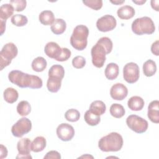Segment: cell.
Wrapping results in <instances>:
<instances>
[{
  "label": "cell",
  "instance_id": "obj_1",
  "mask_svg": "<svg viewBox=\"0 0 159 159\" xmlns=\"http://www.w3.org/2000/svg\"><path fill=\"white\" fill-rule=\"evenodd\" d=\"M112 47V42L109 37L100 38L91 50L93 65L97 68H102L106 61V55L111 52Z\"/></svg>",
  "mask_w": 159,
  "mask_h": 159
},
{
  "label": "cell",
  "instance_id": "obj_2",
  "mask_svg": "<svg viewBox=\"0 0 159 159\" xmlns=\"http://www.w3.org/2000/svg\"><path fill=\"white\" fill-rule=\"evenodd\" d=\"M10 82L21 88L39 89L42 87V79L36 75L25 73L19 70H12L8 75Z\"/></svg>",
  "mask_w": 159,
  "mask_h": 159
},
{
  "label": "cell",
  "instance_id": "obj_3",
  "mask_svg": "<svg viewBox=\"0 0 159 159\" xmlns=\"http://www.w3.org/2000/svg\"><path fill=\"white\" fill-rule=\"evenodd\" d=\"M123 138L117 132H112L102 137L98 142L99 148L105 152H118L123 146Z\"/></svg>",
  "mask_w": 159,
  "mask_h": 159
},
{
  "label": "cell",
  "instance_id": "obj_4",
  "mask_svg": "<svg viewBox=\"0 0 159 159\" xmlns=\"http://www.w3.org/2000/svg\"><path fill=\"white\" fill-rule=\"evenodd\" d=\"M89 29L84 25H78L75 27L70 37L71 46L77 50H83L88 44Z\"/></svg>",
  "mask_w": 159,
  "mask_h": 159
},
{
  "label": "cell",
  "instance_id": "obj_5",
  "mask_svg": "<svg viewBox=\"0 0 159 159\" xmlns=\"http://www.w3.org/2000/svg\"><path fill=\"white\" fill-rule=\"evenodd\" d=\"M132 32L138 35L152 34L155 30V26L152 19L147 16L135 19L131 25Z\"/></svg>",
  "mask_w": 159,
  "mask_h": 159
},
{
  "label": "cell",
  "instance_id": "obj_6",
  "mask_svg": "<svg viewBox=\"0 0 159 159\" xmlns=\"http://www.w3.org/2000/svg\"><path fill=\"white\" fill-rule=\"evenodd\" d=\"M18 49L14 43L9 42L5 44L0 52L1 70L10 65L12 60L16 57Z\"/></svg>",
  "mask_w": 159,
  "mask_h": 159
},
{
  "label": "cell",
  "instance_id": "obj_7",
  "mask_svg": "<svg viewBox=\"0 0 159 159\" xmlns=\"http://www.w3.org/2000/svg\"><path fill=\"white\" fill-rule=\"evenodd\" d=\"M126 124L130 129L137 134H142L146 132L148 127V122L145 119L135 114L127 117Z\"/></svg>",
  "mask_w": 159,
  "mask_h": 159
},
{
  "label": "cell",
  "instance_id": "obj_8",
  "mask_svg": "<svg viewBox=\"0 0 159 159\" xmlns=\"http://www.w3.org/2000/svg\"><path fill=\"white\" fill-rule=\"evenodd\" d=\"M32 129V122L27 117H22L18 120L11 128L12 134L16 137H22L29 133Z\"/></svg>",
  "mask_w": 159,
  "mask_h": 159
},
{
  "label": "cell",
  "instance_id": "obj_9",
  "mask_svg": "<svg viewBox=\"0 0 159 159\" xmlns=\"http://www.w3.org/2000/svg\"><path fill=\"white\" fill-rule=\"evenodd\" d=\"M140 76L139 67L134 62H129L123 68V78L128 83L132 84L138 81Z\"/></svg>",
  "mask_w": 159,
  "mask_h": 159
},
{
  "label": "cell",
  "instance_id": "obj_10",
  "mask_svg": "<svg viewBox=\"0 0 159 159\" xmlns=\"http://www.w3.org/2000/svg\"><path fill=\"white\" fill-rule=\"evenodd\" d=\"M117 21L111 15L106 14L99 18L96 22L97 29L102 32L111 31L116 27Z\"/></svg>",
  "mask_w": 159,
  "mask_h": 159
},
{
  "label": "cell",
  "instance_id": "obj_11",
  "mask_svg": "<svg viewBox=\"0 0 159 159\" xmlns=\"http://www.w3.org/2000/svg\"><path fill=\"white\" fill-rule=\"evenodd\" d=\"M57 135L62 141L67 142L71 140L75 135L73 127L67 123H62L57 128Z\"/></svg>",
  "mask_w": 159,
  "mask_h": 159
},
{
  "label": "cell",
  "instance_id": "obj_12",
  "mask_svg": "<svg viewBox=\"0 0 159 159\" xmlns=\"http://www.w3.org/2000/svg\"><path fill=\"white\" fill-rule=\"evenodd\" d=\"M17 148L19 154L16 158H32L30 155L31 141L28 138L20 139L17 144Z\"/></svg>",
  "mask_w": 159,
  "mask_h": 159
},
{
  "label": "cell",
  "instance_id": "obj_13",
  "mask_svg": "<svg viewBox=\"0 0 159 159\" xmlns=\"http://www.w3.org/2000/svg\"><path fill=\"white\" fill-rule=\"evenodd\" d=\"M128 94V89L127 87L122 83H116L112 86L110 89L111 97L117 101L124 99Z\"/></svg>",
  "mask_w": 159,
  "mask_h": 159
},
{
  "label": "cell",
  "instance_id": "obj_14",
  "mask_svg": "<svg viewBox=\"0 0 159 159\" xmlns=\"http://www.w3.org/2000/svg\"><path fill=\"white\" fill-rule=\"evenodd\" d=\"M44 52L48 57L57 60L61 52V48L57 43L50 42L45 45Z\"/></svg>",
  "mask_w": 159,
  "mask_h": 159
},
{
  "label": "cell",
  "instance_id": "obj_15",
  "mask_svg": "<svg viewBox=\"0 0 159 159\" xmlns=\"http://www.w3.org/2000/svg\"><path fill=\"white\" fill-rule=\"evenodd\" d=\"M147 116L148 119L153 123H159V101H152L148 106Z\"/></svg>",
  "mask_w": 159,
  "mask_h": 159
},
{
  "label": "cell",
  "instance_id": "obj_16",
  "mask_svg": "<svg viewBox=\"0 0 159 159\" xmlns=\"http://www.w3.org/2000/svg\"><path fill=\"white\" fill-rule=\"evenodd\" d=\"M145 102L144 100L140 96H134L131 97L127 101L128 107L132 111H139L143 109Z\"/></svg>",
  "mask_w": 159,
  "mask_h": 159
},
{
  "label": "cell",
  "instance_id": "obj_17",
  "mask_svg": "<svg viewBox=\"0 0 159 159\" xmlns=\"http://www.w3.org/2000/svg\"><path fill=\"white\" fill-rule=\"evenodd\" d=\"M135 9L130 6L125 5L118 9L117 14L118 17L121 19L127 20L132 18L135 15Z\"/></svg>",
  "mask_w": 159,
  "mask_h": 159
},
{
  "label": "cell",
  "instance_id": "obj_18",
  "mask_svg": "<svg viewBox=\"0 0 159 159\" xmlns=\"http://www.w3.org/2000/svg\"><path fill=\"white\" fill-rule=\"evenodd\" d=\"M104 73L107 79L114 80L118 76L119 73V66L116 63H110L106 66Z\"/></svg>",
  "mask_w": 159,
  "mask_h": 159
},
{
  "label": "cell",
  "instance_id": "obj_19",
  "mask_svg": "<svg viewBox=\"0 0 159 159\" xmlns=\"http://www.w3.org/2000/svg\"><path fill=\"white\" fill-rule=\"evenodd\" d=\"M47 145V141L45 137L38 136L35 137L31 142V151L34 152H40L44 150Z\"/></svg>",
  "mask_w": 159,
  "mask_h": 159
},
{
  "label": "cell",
  "instance_id": "obj_20",
  "mask_svg": "<svg viewBox=\"0 0 159 159\" xmlns=\"http://www.w3.org/2000/svg\"><path fill=\"white\" fill-rule=\"evenodd\" d=\"M39 19L40 23L45 25H52L55 20L53 12L49 10L42 11L39 14Z\"/></svg>",
  "mask_w": 159,
  "mask_h": 159
},
{
  "label": "cell",
  "instance_id": "obj_21",
  "mask_svg": "<svg viewBox=\"0 0 159 159\" xmlns=\"http://www.w3.org/2000/svg\"><path fill=\"white\" fill-rule=\"evenodd\" d=\"M66 28V24L62 19H56L51 25V30L55 35L63 34Z\"/></svg>",
  "mask_w": 159,
  "mask_h": 159
},
{
  "label": "cell",
  "instance_id": "obj_22",
  "mask_svg": "<svg viewBox=\"0 0 159 159\" xmlns=\"http://www.w3.org/2000/svg\"><path fill=\"white\" fill-rule=\"evenodd\" d=\"M84 119L85 122L91 126L97 125L101 121L100 116L93 112L89 109L86 111L84 115Z\"/></svg>",
  "mask_w": 159,
  "mask_h": 159
},
{
  "label": "cell",
  "instance_id": "obj_23",
  "mask_svg": "<svg viewBox=\"0 0 159 159\" xmlns=\"http://www.w3.org/2000/svg\"><path fill=\"white\" fill-rule=\"evenodd\" d=\"M62 80L58 78L48 77L47 82L48 90L51 93H57L61 88Z\"/></svg>",
  "mask_w": 159,
  "mask_h": 159
},
{
  "label": "cell",
  "instance_id": "obj_24",
  "mask_svg": "<svg viewBox=\"0 0 159 159\" xmlns=\"http://www.w3.org/2000/svg\"><path fill=\"white\" fill-rule=\"evenodd\" d=\"M157 71L156 63L152 60H147L143 65V74L147 76L150 77L153 76Z\"/></svg>",
  "mask_w": 159,
  "mask_h": 159
},
{
  "label": "cell",
  "instance_id": "obj_25",
  "mask_svg": "<svg viewBox=\"0 0 159 159\" xmlns=\"http://www.w3.org/2000/svg\"><path fill=\"white\" fill-rule=\"evenodd\" d=\"M3 96L4 100L10 104L15 102L19 97L18 92L16 89L13 88H6L3 93Z\"/></svg>",
  "mask_w": 159,
  "mask_h": 159
},
{
  "label": "cell",
  "instance_id": "obj_26",
  "mask_svg": "<svg viewBox=\"0 0 159 159\" xmlns=\"http://www.w3.org/2000/svg\"><path fill=\"white\" fill-rule=\"evenodd\" d=\"M47 63L46 60L42 57H38L35 58L32 62V68L36 72H42L47 67Z\"/></svg>",
  "mask_w": 159,
  "mask_h": 159
},
{
  "label": "cell",
  "instance_id": "obj_27",
  "mask_svg": "<svg viewBox=\"0 0 159 159\" xmlns=\"http://www.w3.org/2000/svg\"><path fill=\"white\" fill-rule=\"evenodd\" d=\"M14 9L11 4H3L0 7V19L6 20L13 15Z\"/></svg>",
  "mask_w": 159,
  "mask_h": 159
},
{
  "label": "cell",
  "instance_id": "obj_28",
  "mask_svg": "<svg viewBox=\"0 0 159 159\" xmlns=\"http://www.w3.org/2000/svg\"><path fill=\"white\" fill-rule=\"evenodd\" d=\"M48 77H54L63 79L65 75L64 68L60 65H53L48 70Z\"/></svg>",
  "mask_w": 159,
  "mask_h": 159
},
{
  "label": "cell",
  "instance_id": "obj_29",
  "mask_svg": "<svg viewBox=\"0 0 159 159\" xmlns=\"http://www.w3.org/2000/svg\"><path fill=\"white\" fill-rule=\"evenodd\" d=\"M106 106L104 102L102 101L96 100L91 102L89 106V110L97 114L99 116L102 115L106 112Z\"/></svg>",
  "mask_w": 159,
  "mask_h": 159
},
{
  "label": "cell",
  "instance_id": "obj_30",
  "mask_svg": "<svg viewBox=\"0 0 159 159\" xmlns=\"http://www.w3.org/2000/svg\"><path fill=\"white\" fill-rule=\"evenodd\" d=\"M110 114L115 118H121L125 113V111L123 106L118 103L112 104L110 107Z\"/></svg>",
  "mask_w": 159,
  "mask_h": 159
},
{
  "label": "cell",
  "instance_id": "obj_31",
  "mask_svg": "<svg viewBox=\"0 0 159 159\" xmlns=\"http://www.w3.org/2000/svg\"><path fill=\"white\" fill-rule=\"evenodd\" d=\"M31 111V106L27 101H20L17 106V112L21 116H27Z\"/></svg>",
  "mask_w": 159,
  "mask_h": 159
},
{
  "label": "cell",
  "instance_id": "obj_32",
  "mask_svg": "<svg viewBox=\"0 0 159 159\" xmlns=\"http://www.w3.org/2000/svg\"><path fill=\"white\" fill-rule=\"evenodd\" d=\"M11 22L16 26L22 27L26 25L28 22L27 17L22 14H14L11 19Z\"/></svg>",
  "mask_w": 159,
  "mask_h": 159
},
{
  "label": "cell",
  "instance_id": "obj_33",
  "mask_svg": "<svg viewBox=\"0 0 159 159\" xmlns=\"http://www.w3.org/2000/svg\"><path fill=\"white\" fill-rule=\"evenodd\" d=\"M65 117L69 122H76L80 119V113L77 109H70L65 112Z\"/></svg>",
  "mask_w": 159,
  "mask_h": 159
},
{
  "label": "cell",
  "instance_id": "obj_34",
  "mask_svg": "<svg viewBox=\"0 0 159 159\" xmlns=\"http://www.w3.org/2000/svg\"><path fill=\"white\" fill-rule=\"evenodd\" d=\"M83 3L89 8L98 11L102 6V0H83Z\"/></svg>",
  "mask_w": 159,
  "mask_h": 159
},
{
  "label": "cell",
  "instance_id": "obj_35",
  "mask_svg": "<svg viewBox=\"0 0 159 159\" xmlns=\"http://www.w3.org/2000/svg\"><path fill=\"white\" fill-rule=\"evenodd\" d=\"M10 4L13 6L14 11L20 12L26 7L27 2L25 0H11Z\"/></svg>",
  "mask_w": 159,
  "mask_h": 159
},
{
  "label": "cell",
  "instance_id": "obj_36",
  "mask_svg": "<svg viewBox=\"0 0 159 159\" xmlns=\"http://www.w3.org/2000/svg\"><path fill=\"white\" fill-rule=\"evenodd\" d=\"M73 66L77 69L83 68L86 65V60L82 56H76L72 60Z\"/></svg>",
  "mask_w": 159,
  "mask_h": 159
},
{
  "label": "cell",
  "instance_id": "obj_37",
  "mask_svg": "<svg viewBox=\"0 0 159 159\" xmlns=\"http://www.w3.org/2000/svg\"><path fill=\"white\" fill-rule=\"evenodd\" d=\"M71 51L67 48H61V52L58 57V58L56 60L58 61H65L68 60V58L71 57Z\"/></svg>",
  "mask_w": 159,
  "mask_h": 159
},
{
  "label": "cell",
  "instance_id": "obj_38",
  "mask_svg": "<svg viewBox=\"0 0 159 159\" xmlns=\"http://www.w3.org/2000/svg\"><path fill=\"white\" fill-rule=\"evenodd\" d=\"M44 159H60L61 155L60 153L55 150H51L47 153V154L43 157Z\"/></svg>",
  "mask_w": 159,
  "mask_h": 159
},
{
  "label": "cell",
  "instance_id": "obj_39",
  "mask_svg": "<svg viewBox=\"0 0 159 159\" xmlns=\"http://www.w3.org/2000/svg\"><path fill=\"white\" fill-rule=\"evenodd\" d=\"M159 40H157L155 42H154L151 46V52L152 53L158 56L159 55Z\"/></svg>",
  "mask_w": 159,
  "mask_h": 159
},
{
  "label": "cell",
  "instance_id": "obj_40",
  "mask_svg": "<svg viewBox=\"0 0 159 159\" xmlns=\"http://www.w3.org/2000/svg\"><path fill=\"white\" fill-rule=\"evenodd\" d=\"M1 148H0V151H1V155H0V158H6L7 156V148L4 146L2 144H1Z\"/></svg>",
  "mask_w": 159,
  "mask_h": 159
},
{
  "label": "cell",
  "instance_id": "obj_41",
  "mask_svg": "<svg viewBox=\"0 0 159 159\" xmlns=\"http://www.w3.org/2000/svg\"><path fill=\"white\" fill-rule=\"evenodd\" d=\"M158 3H159V1L158 0H152V1H151V6L156 11H159V9H158Z\"/></svg>",
  "mask_w": 159,
  "mask_h": 159
},
{
  "label": "cell",
  "instance_id": "obj_42",
  "mask_svg": "<svg viewBox=\"0 0 159 159\" xmlns=\"http://www.w3.org/2000/svg\"><path fill=\"white\" fill-rule=\"evenodd\" d=\"M6 20H1V35H2L6 30Z\"/></svg>",
  "mask_w": 159,
  "mask_h": 159
},
{
  "label": "cell",
  "instance_id": "obj_43",
  "mask_svg": "<svg viewBox=\"0 0 159 159\" xmlns=\"http://www.w3.org/2000/svg\"><path fill=\"white\" fill-rule=\"evenodd\" d=\"M110 2H111V3H112V4H116V5H119V4H122V3H124V2H125V1H124V0H122V1H120V0H119H119L112 1V0H111Z\"/></svg>",
  "mask_w": 159,
  "mask_h": 159
},
{
  "label": "cell",
  "instance_id": "obj_44",
  "mask_svg": "<svg viewBox=\"0 0 159 159\" xmlns=\"http://www.w3.org/2000/svg\"><path fill=\"white\" fill-rule=\"evenodd\" d=\"M132 2L138 4V5H142L143 4H144L146 2V0H140V1H135V0H132Z\"/></svg>",
  "mask_w": 159,
  "mask_h": 159
},
{
  "label": "cell",
  "instance_id": "obj_45",
  "mask_svg": "<svg viewBox=\"0 0 159 159\" xmlns=\"http://www.w3.org/2000/svg\"><path fill=\"white\" fill-rule=\"evenodd\" d=\"M83 157H84V158H86V157H87V158H90V157H91V158H93V156L88 155H83V156L80 157V158H83Z\"/></svg>",
  "mask_w": 159,
  "mask_h": 159
}]
</instances>
